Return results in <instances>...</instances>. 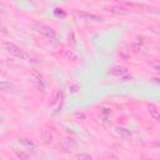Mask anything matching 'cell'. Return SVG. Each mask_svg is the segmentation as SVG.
<instances>
[{
  "instance_id": "14",
  "label": "cell",
  "mask_w": 160,
  "mask_h": 160,
  "mask_svg": "<svg viewBox=\"0 0 160 160\" xmlns=\"http://www.w3.org/2000/svg\"><path fill=\"white\" fill-rule=\"evenodd\" d=\"M21 142H22V144H25L28 148H34V142H32V141H30L29 139H22V140H21Z\"/></svg>"
},
{
  "instance_id": "17",
  "label": "cell",
  "mask_w": 160,
  "mask_h": 160,
  "mask_svg": "<svg viewBox=\"0 0 160 160\" xmlns=\"http://www.w3.org/2000/svg\"><path fill=\"white\" fill-rule=\"evenodd\" d=\"M155 32H156V34H159V35H160V26H159V28H158V29H156V30H155Z\"/></svg>"
},
{
  "instance_id": "6",
  "label": "cell",
  "mask_w": 160,
  "mask_h": 160,
  "mask_svg": "<svg viewBox=\"0 0 160 160\" xmlns=\"http://www.w3.org/2000/svg\"><path fill=\"white\" fill-rule=\"evenodd\" d=\"M148 114L155 120V121H160V110L155 106V105H152V104H150V105H148Z\"/></svg>"
},
{
  "instance_id": "8",
  "label": "cell",
  "mask_w": 160,
  "mask_h": 160,
  "mask_svg": "<svg viewBox=\"0 0 160 160\" xmlns=\"http://www.w3.org/2000/svg\"><path fill=\"white\" fill-rule=\"evenodd\" d=\"M60 146H61V149H64V151H71L76 146V142L72 139H64L61 141Z\"/></svg>"
},
{
  "instance_id": "5",
  "label": "cell",
  "mask_w": 160,
  "mask_h": 160,
  "mask_svg": "<svg viewBox=\"0 0 160 160\" xmlns=\"http://www.w3.org/2000/svg\"><path fill=\"white\" fill-rule=\"evenodd\" d=\"M76 15L79 18H81L82 20H92V21H101L102 20V16L90 14V12H86V11H76Z\"/></svg>"
},
{
  "instance_id": "9",
  "label": "cell",
  "mask_w": 160,
  "mask_h": 160,
  "mask_svg": "<svg viewBox=\"0 0 160 160\" xmlns=\"http://www.w3.org/2000/svg\"><path fill=\"white\" fill-rule=\"evenodd\" d=\"M41 139L44 140V142H46V144H50V142H52V135H51V132L50 131H48V130H41Z\"/></svg>"
},
{
  "instance_id": "11",
  "label": "cell",
  "mask_w": 160,
  "mask_h": 160,
  "mask_svg": "<svg viewBox=\"0 0 160 160\" xmlns=\"http://www.w3.org/2000/svg\"><path fill=\"white\" fill-rule=\"evenodd\" d=\"M116 132L119 134V135H121V136H125V138H128V136H130V131L129 130H126V129H124V128H116Z\"/></svg>"
},
{
  "instance_id": "4",
  "label": "cell",
  "mask_w": 160,
  "mask_h": 160,
  "mask_svg": "<svg viewBox=\"0 0 160 160\" xmlns=\"http://www.w3.org/2000/svg\"><path fill=\"white\" fill-rule=\"evenodd\" d=\"M105 10H108L109 12L115 14V15H126V14L130 12L128 9H125V8L120 6V5H110V6H106Z\"/></svg>"
},
{
  "instance_id": "13",
  "label": "cell",
  "mask_w": 160,
  "mask_h": 160,
  "mask_svg": "<svg viewBox=\"0 0 160 160\" xmlns=\"http://www.w3.org/2000/svg\"><path fill=\"white\" fill-rule=\"evenodd\" d=\"M78 159L79 160H92V158L90 155H88V154H79Z\"/></svg>"
},
{
  "instance_id": "12",
  "label": "cell",
  "mask_w": 160,
  "mask_h": 160,
  "mask_svg": "<svg viewBox=\"0 0 160 160\" xmlns=\"http://www.w3.org/2000/svg\"><path fill=\"white\" fill-rule=\"evenodd\" d=\"M150 65L152 66V69H154V70H156L158 72H160V60L154 59V60L150 62Z\"/></svg>"
},
{
  "instance_id": "15",
  "label": "cell",
  "mask_w": 160,
  "mask_h": 160,
  "mask_svg": "<svg viewBox=\"0 0 160 160\" xmlns=\"http://www.w3.org/2000/svg\"><path fill=\"white\" fill-rule=\"evenodd\" d=\"M54 14H55V15H58V16L60 15V16H62V18L66 15V14L62 11V9H55V10H54Z\"/></svg>"
},
{
  "instance_id": "10",
  "label": "cell",
  "mask_w": 160,
  "mask_h": 160,
  "mask_svg": "<svg viewBox=\"0 0 160 160\" xmlns=\"http://www.w3.org/2000/svg\"><path fill=\"white\" fill-rule=\"evenodd\" d=\"M15 155H16V158L19 159V160H30V156H29V154H26L25 151H19V150H16L15 151Z\"/></svg>"
},
{
  "instance_id": "16",
  "label": "cell",
  "mask_w": 160,
  "mask_h": 160,
  "mask_svg": "<svg viewBox=\"0 0 160 160\" xmlns=\"http://www.w3.org/2000/svg\"><path fill=\"white\" fill-rule=\"evenodd\" d=\"M154 81L158 82V84H160V78H154Z\"/></svg>"
},
{
  "instance_id": "3",
  "label": "cell",
  "mask_w": 160,
  "mask_h": 160,
  "mask_svg": "<svg viewBox=\"0 0 160 160\" xmlns=\"http://www.w3.org/2000/svg\"><path fill=\"white\" fill-rule=\"evenodd\" d=\"M34 30H35L36 32H39V34H41V35L49 38V39H55V38H56L55 30H54L52 28L45 25V24H35V25H34Z\"/></svg>"
},
{
  "instance_id": "7",
  "label": "cell",
  "mask_w": 160,
  "mask_h": 160,
  "mask_svg": "<svg viewBox=\"0 0 160 160\" xmlns=\"http://www.w3.org/2000/svg\"><path fill=\"white\" fill-rule=\"evenodd\" d=\"M109 74L114 75V76H124L128 74V70L122 66H112L109 69Z\"/></svg>"
},
{
  "instance_id": "1",
  "label": "cell",
  "mask_w": 160,
  "mask_h": 160,
  "mask_svg": "<svg viewBox=\"0 0 160 160\" xmlns=\"http://www.w3.org/2000/svg\"><path fill=\"white\" fill-rule=\"evenodd\" d=\"M120 6L128 9L129 11H154L155 9L146 5V4H142V2H132V1H121L119 2Z\"/></svg>"
},
{
  "instance_id": "2",
  "label": "cell",
  "mask_w": 160,
  "mask_h": 160,
  "mask_svg": "<svg viewBox=\"0 0 160 160\" xmlns=\"http://www.w3.org/2000/svg\"><path fill=\"white\" fill-rule=\"evenodd\" d=\"M4 48H5V50H6L10 55H12V56H15V58H18V59H21V60L28 59V54H26L22 49H20L18 45H15V44H12V42H4Z\"/></svg>"
},
{
  "instance_id": "18",
  "label": "cell",
  "mask_w": 160,
  "mask_h": 160,
  "mask_svg": "<svg viewBox=\"0 0 160 160\" xmlns=\"http://www.w3.org/2000/svg\"><path fill=\"white\" fill-rule=\"evenodd\" d=\"M142 160H154V159H149V158H142Z\"/></svg>"
}]
</instances>
